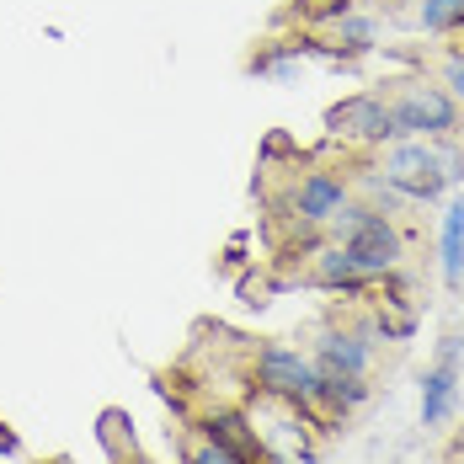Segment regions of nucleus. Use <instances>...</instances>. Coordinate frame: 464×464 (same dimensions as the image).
Segmentation results:
<instances>
[{
	"instance_id": "nucleus-1",
	"label": "nucleus",
	"mask_w": 464,
	"mask_h": 464,
	"mask_svg": "<svg viewBox=\"0 0 464 464\" xmlns=\"http://www.w3.org/2000/svg\"><path fill=\"white\" fill-rule=\"evenodd\" d=\"M373 92L384 96V107H390V118H395V129H401V140H438V144L464 140V107L443 92L421 64H406V70L373 81Z\"/></svg>"
},
{
	"instance_id": "nucleus-2",
	"label": "nucleus",
	"mask_w": 464,
	"mask_h": 464,
	"mask_svg": "<svg viewBox=\"0 0 464 464\" xmlns=\"http://www.w3.org/2000/svg\"><path fill=\"white\" fill-rule=\"evenodd\" d=\"M369 171L379 177L384 187H395L406 203H438L449 187L464 182V150L459 140L438 144V140H395L384 150H373Z\"/></svg>"
},
{
	"instance_id": "nucleus-3",
	"label": "nucleus",
	"mask_w": 464,
	"mask_h": 464,
	"mask_svg": "<svg viewBox=\"0 0 464 464\" xmlns=\"http://www.w3.org/2000/svg\"><path fill=\"white\" fill-rule=\"evenodd\" d=\"M325 235L353 256V267H358L369 283L395 278V273L406 267V256H411V240H406V230H401V219L369 208L363 198H353V203L325 225Z\"/></svg>"
},
{
	"instance_id": "nucleus-4",
	"label": "nucleus",
	"mask_w": 464,
	"mask_h": 464,
	"mask_svg": "<svg viewBox=\"0 0 464 464\" xmlns=\"http://www.w3.org/2000/svg\"><path fill=\"white\" fill-rule=\"evenodd\" d=\"M251 384H256V395L304 406L321 421V369H315L310 353H299L288 342H256L251 347Z\"/></svg>"
},
{
	"instance_id": "nucleus-5",
	"label": "nucleus",
	"mask_w": 464,
	"mask_h": 464,
	"mask_svg": "<svg viewBox=\"0 0 464 464\" xmlns=\"http://www.w3.org/2000/svg\"><path fill=\"white\" fill-rule=\"evenodd\" d=\"M347 203H353V177L347 171L336 177L331 166H310V171L294 166V177H288V187L278 198V214L288 225H299V230H325Z\"/></svg>"
},
{
	"instance_id": "nucleus-6",
	"label": "nucleus",
	"mask_w": 464,
	"mask_h": 464,
	"mask_svg": "<svg viewBox=\"0 0 464 464\" xmlns=\"http://www.w3.org/2000/svg\"><path fill=\"white\" fill-rule=\"evenodd\" d=\"M325 134L353 144V150H363V155L401 140V129H395V118H390V107H384L379 92H353L342 102H331L325 107Z\"/></svg>"
},
{
	"instance_id": "nucleus-7",
	"label": "nucleus",
	"mask_w": 464,
	"mask_h": 464,
	"mask_svg": "<svg viewBox=\"0 0 464 464\" xmlns=\"http://www.w3.org/2000/svg\"><path fill=\"white\" fill-rule=\"evenodd\" d=\"M310 44H315V59L353 64V59H363V53L379 48V16L358 11L353 0H331L321 11V22H315V33H310Z\"/></svg>"
},
{
	"instance_id": "nucleus-8",
	"label": "nucleus",
	"mask_w": 464,
	"mask_h": 464,
	"mask_svg": "<svg viewBox=\"0 0 464 464\" xmlns=\"http://www.w3.org/2000/svg\"><path fill=\"white\" fill-rule=\"evenodd\" d=\"M299 278L310 283V288H321V294H363V299L373 294V283L353 267V256H347L336 240L304 251V273H299Z\"/></svg>"
},
{
	"instance_id": "nucleus-9",
	"label": "nucleus",
	"mask_w": 464,
	"mask_h": 464,
	"mask_svg": "<svg viewBox=\"0 0 464 464\" xmlns=\"http://www.w3.org/2000/svg\"><path fill=\"white\" fill-rule=\"evenodd\" d=\"M421 427L427 432H443L454 411H459V363H443V358H432L427 373H421Z\"/></svg>"
},
{
	"instance_id": "nucleus-10",
	"label": "nucleus",
	"mask_w": 464,
	"mask_h": 464,
	"mask_svg": "<svg viewBox=\"0 0 464 464\" xmlns=\"http://www.w3.org/2000/svg\"><path fill=\"white\" fill-rule=\"evenodd\" d=\"M373 401L369 373H336L321 369V421H347L353 411H363Z\"/></svg>"
},
{
	"instance_id": "nucleus-11",
	"label": "nucleus",
	"mask_w": 464,
	"mask_h": 464,
	"mask_svg": "<svg viewBox=\"0 0 464 464\" xmlns=\"http://www.w3.org/2000/svg\"><path fill=\"white\" fill-rule=\"evenodd\" d=\"M438 273L449 288H464V192L449 198L443 225H438Z\"/></svg>"
},
{
	"instance_id": "nucleus-12",
	"label": "nucleus",
	"mask_w": 464,
	"mask_h": 464,
	"mask_svg": "<svg viewBox=\"0 0 464 464\" xmlns=\"http://www.w3.org/2000/svg\"><path fill=\"white\" fill-rule=\"evenodd\" d=\"M417 27L427 38H454V44H464V0H421Z\"/></svg>"
},
{
	"instance_id": "nucleus-13",
	"label": "nucleus",
	"mask_w": 464,
	"mask_h": 464,
	"mask_svg": "<svg viewBox=\"0 0 464 464\" xmlns=\"http://www.w3.org/2000/svg\"><path fill=\"white\" fill-rule=\"evenodd\" d=\"M421 70H427V75H432V81H438V86H443V92L454 96V102H459L464 107V44H443V48H432V53H427V59H417Z\"/></svg>"
},
{
	"instance_id": "nucleus-14",
	"label": "nucleus",
	"mask_w": 464,
	"mask_h": 464,
	"mask_svg": "<svg viewBox=\"0 0 464 464\" xmlns=\"http://www.w3.org/2000/svg\"><path fill=\"white\" fill-rule=\"evenodd\" d=\"M182 464H251V459H246V454H235L230 443L208 438L203 427H187V438H182Z\"/></svg>"
},
{
	"instance_id": "nucleus-15",
	"label": "nucleus",
	"mask_w": 464,
	"mask_h": 464,
	"mask_svg": "<svg viewBox=\"0 0 464 464\" xmlns=\"http://www.w3.org/2000/svg\"><path fill=\"white\" fill-rule=\"evenodd\" d=\"M438 358H443V363H464V336L459 331H449V336L438 342Z\"/></svg>"
},
{
	"instance_id": "nucleus-16",
	"label": "nucleus",
	"mask_w": 464,
	"mask_h": 464,
	"mask_svg": "<svg viewBox=\"0 0 464 464\" xmlns=\"http://www.w3.org/2000/svg\"><path fill=\"white\" fill-rule=\"evenodd\" d=\"M16 454H22V438H16V432L0 421V459H16Z\"/></svg>"
},
{
	"instance_id": "nucleus-17",
	"label": "nucleus",
	"mask_w": 464,
	"mask_h": 464,
	"mask_svg": "<svg viewBox=\"0 0 464 464\" xmlns=\"http://www.w3.org/2000/svg\"><path fill=\"white\" fill-rule=\"evenodd\" d=\"M278 464H321V454H315V449H299V454H288V459H278Z\"/></svg>"
},
{
	"instance_id": "nucleus-18",
	"label": "nucleus",
	"mask_w": 464,
	"mask_h": 464,
	"mask_svg": "<svg viewBox=\"0 0 464 464\" xmlns=\"http://www.w3.org/2000/svg\"><path fill=\"white\" fill-rule=\"evenodd\" d=\"M353 5H358V11H373V5H390V0H353Z\"/></svg>"
}]
</instances>
